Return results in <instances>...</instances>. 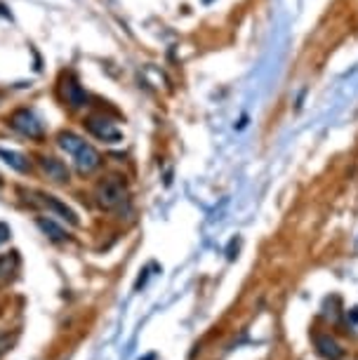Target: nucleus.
Listing matches in <instances>:
<instances>
[{"label":"nucleus","instance_id":"obj_14","mask_svg":"<svg viewBox=\"0 0 358 360\" xmlns=\"http://www.w3.org/2000/svg\"><path fill=\"white\" fill-rule=\"evenodd\" d=\"M349 316H351V321L358 323V307H356V309H351V314H349Z\"/></svg>","mask_w":358,"mask_h":360},{"label":"nucleus","instance_id":"obj_5","mask_svg":"<svg viewBox=\"0 0 358 360\" xmlns=\"http://www.w3.org/2000/svg\"><path fill=\"white\" fill-rule=\"evenodd\" d=\"M73 158H76V167H78L80 174H90L99 167V153L94 151L90 144H85L76 155H73Z\"/></svg>","mask_w":358,"mask_h":360},{"label":"nucleus","instance_id":"obj_12","mask_svg":"<svg viewBox=\"0 0 358 360\" xmlns=\"http://www.w3.org/2000/svg\"><path fill=\"white\" fill-rule=\"evenodd\" d=\"M12 269H15V257H3L0 259V276L8 278L12 274Z\"/></svg>","mask_w":358,"mask_h":360},{"label":"nucleus","instance_id":"obj_8","mask_svg":"<svg viewBox=\"0 0 358 360\" xmlns=\"http://www.w3.org/2000/svg\"><path fill=\"white\" fill-rule=\"evenodd\" d=\"M0 158H3L12 169H17V172H29V160L24 158L22 153L17 151H5V148H0Z\"/></svg>","mask_w":358,"mask_h":360},{"label":"nucleus","instance_id":"obj_7","mask_svg":"<svg viewBox=\"0 0 358 360\" xmlns=\"http://www.w3.org/2000/svg\"><path fill=\"white\" fill-rule=\"evenodd\" d=\"M40 167H43V172L47 174V179L57 181V184H64V181H69V169L62 160L57 158H43L40 160Z\"/></svg>","mask_w":358,"mask_h":360},{"label":"nucleus","instance_id":"obj_13","mask_svg":"<svg viewBox=\"0 0 358 360\" xmlns=\"http://www.w3.org/2000/svg\"><path fill=\"white\" fill-rule=\"evenodd\" d=\"M8 236H10L8 226H0V243H3V240H8Z\"/></svg>","mask_w":358,"mask_h":360},{"label":"nucleus","instance_id":"obj_6","mask_svg":"<svg viewBox=\"0 0 358 360\" xmlns=\"http://www.w3.org/2000/svg\"><path fill=\"white\" fill-rule=\"evenodd\" d=\"M62 92H64L66 104L73 106V108L83 106V104H85V99H87V97H85V90L76 83V78H73V76H66V78H64Z\"/></svg>","mask_w":358,"mask_h":360},{"label":"nucleus","instance_id":"obj_11","mask_svg":"<svg viewBox=\"0 0 358 360\" xmlns=\"http://www.w3.org/2000/svg\"><path fill=\"white\" fill-rule=\"evenodd\" d=\"M38 226H40V231H43L45 236H50L52 240H64V238H66L64 229L57 226L52 219H38Z\"/></svg>","mask_w":358,"mask_h":360},{"label":"nucleus","instance_id":"obj_2","mask_svg":"<svg viewBox=\"0 0 358 360\" xmlns=\"http://www.w3.org/2000/svg\"><path fill=\"white\" fill-rule=\"evenodd\" d=\"M10 125L15 127L19 134L31 137V139H38L40 134H43V123H40V120L36 118V113L29 111V108H19V111L12 113Z\"/></svg>","mask_w":358,"mask_h":360},{"label":"nucleus","instance_id":"obj_3","mask_svg":"<svg viewBox=\"0 0 358 360\" xmlns=\"http://www.w3.org/2000/svg\"><path fill=\"white\" fill-rule=\"evenodd\" d=\"M87 130L101 141H120V137H123L118 127L113 125L111 120L101 118V115H92V118H87Z\"/></svg>","mask_w":358,"mask_h":360},{"label":"nucleus","instance_id":"obj_10","mask_svg":"<svg viewBox=\"0 0 358 360\" xmlns=\"http://www.w3.org/2000/svg\"><path fill=\"white\" fill-rule=\"evenodd\" d=\"M45 198V205L50 207V210H55L57 214H62L64 219H69L71 224H78V217H76V212L69 207V205H64L62 200H57V198H52V195H43Z\"/></svg>","mask_w":358,"mask_h":360},{"label":"nucleus","instance_id":"obj_4","mask_svg":"<svg viewBox=\"0 0 358 360\" xmlns=\"http://www.w3.org/2000/svg\"><path fill=\"white\" fill-rule=\"evenodd\" d=\"M316 342V351H319V356L323 360H342L344 358V349L340 344H337L335 337L330 335H319L314 339Z\"/></svg>","mask_w":358,"mask_h":360},{"label":"nucleus","instance_id":"obj_9","mask_svg":"<svg viewBox=\"0 0 358 360\" xmlns=\"http://www.w3.org/2000/svg\"><path fill=\"white\" fill-rule=\"evenodd\" d=\"M59 146H62L66 153L76 155L80 148L85 146V141L80 139L78 134H73V132H62V134H59Z\"/></svg>","mask_w":358,"mask_h":360},{"label":"nucleus","instance_id":"obj_1","mask_svg":"<svg viewBox=\"0 0 358 360\" xmlns=\"http://www.w3.org/2000/svg\"><path fill=\"white\" fill-rule=\"evenodd\" d=\"M97 200L104 210H116L127 200V188L118 176H109L97 188Z\"/></svg>","mask_w":358,"mask_h":360},{"label":"nucleus","instance_id":"obj_15","mask_svg":"<svg viewBox=\"0 0 358 360\" xmlns=\"http://www.w3.org/2000/svg\"><path fill=\"white\" fill-rule=\"evenodd\" d=\"M8 346H10V342H8V339H3V342H0V353H5Z\"/></svg>","mask_w":358,"mask_h":360}]
</instances>
